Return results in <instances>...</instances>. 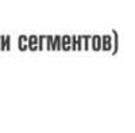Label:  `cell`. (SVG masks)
<instances>
[{"mask_svg":"<svg viewBox=\"0 0 135 133\" xmlns=\"http://www.w3.org/2000/svg\"><path fill=\"white\" fill-rule=\"evenodd\" d=\"M101 50L104 52L112 50V36H108V34L101 36Z\"/></svg>","mask_w":135,"mask_h":133,"instance_id":"6da1fadb","label":"cell"},{"mask_svg":"<svg viewBox=\"0 0 135 133\" xmlns=\"http://www.w3.org/2000/svg\"><path fill=\"white\" fill-rule=\"evenodd\" d=\"M89 46L95 52L101 50V36H92L91 41H89Z\"/></svg>","mask_w":135,"mask_h":133,"instance_id":"7a4b0ae2","label":"cell"},{"mask_svg":"<svg viewBox=\"0 0 135 133\" xmlns=\"http://www.w3.org/2000/svg\"><path fill=\"white\" fill-rule=\"evenodd\" d=\"M118 49H119V34L116 30H112V50H111V53L116 54Z\"/></svg>","mask_w":135,"mask_h":133,"instance_id":"3957f363","label":"cell"},{"mask_svg":"<svg viewBox=\"0 0 135 133\" xmlns=\"http://www.w3.org/2000/svg\"><path fill=\"white\" fill-rule=\"evenodd\" d=\"M70 42H72L70 36H61V50H64V52L72 50L70 49Z\"/></svg>","mask_w":135,"mask_h":133,"instance_id":"277c9868","label":"cell"},{"mask_svg":"<svg viewBox=\"0 0 135 133\" xmlns=\"http://www.w3.org/2000/svg\"><path fill=\"white\" fill-rule=\"evenodd\" d=\"M77 37L83 41V50L88 52L89 49H91V46H89V41H91L92 36H77Z\"/></svg>","mask_w":135,"mask_h":133,"instance_id":"5b68a950","label":"cell"},{"mask_svg":"<svg viewBox=\"0 0 135 133\" xmlns=\"http://www.w3.org/2000/svg\"><path fill=\"white\" fill-rule=\"evenodd\" d=\"M53 38L54 36H46L45 38V49L46 50H53Z\"/></svg>","mask_w":135,"mask_h":133,"instance_id":"8992f818","label":"cell"},{"mask_svg":"<svg viewBox=\"0 0 135 133\" xmlns=\"http://www.w3.org/2000/svg\"><path fill=\"white\" fill-rule=\"evenodd\" d=\"M53 50H61V36H54V38H53Z\"/></svg>","mask_w":135,"mask_h":133,"instance_id":"52a82bcc","label":"cell"},{"mask_svg":"<svg viewBox=\"0 0 135 133\" xmlns=\"http://www.w3.org/2000/svg\"><path fill=\"white\" fill-rule=\"evenodd\" d=\"M45 38H46V36H38V43H37L38 50H43L45 49Z\"/></svg>","mask_w":135,"mask_h":133,"instance_id":"ba28073f","label":"cell"},{"mask_svg":"<svg viewBox=\"0 0 135 133\" xmlns=\"http://www.w3.org/2000/svg\"><path fill=\"white\" fill-rule=\"evenodd\" d=\"M0 50H6V36H0Z\"/></svg>","mask_w":135,"mask_h":133,"instance_id":"9c48e42d","label":"cell"},{"mask_svg":"<svg viewBox=\"0 0 135 133\" xmlns=\"http://www.w3.org/2000/svg\"><path fill=\"white\" fill-rule=\"evenodd\" d=\"M6 50H11V36H6Z\"/></svg>","mask_w":135,"mask_h":133,"instance_id":"30bf717a","label":"cell"},{"mask_svg":"<svg viewBox=\"0 0 135 133\" xmlns=\"http://www.w3.org/2000/svg\"><path fill=\"white\" fill-rule=\"evenodd\" d=\"M76 50H83V41L77 37V42H76Z\"/></svg>","mask_w":135,"mask_h":133,"instance_id":"8fae6325","label":"cell"}]
</instances>
